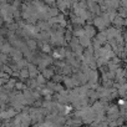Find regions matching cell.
Instances as JSON below:
<instances>
[{
  "instance_id": "obj_13",
  "label": "cell",
  "mask_w": 127,
  "mask_h": 127,
  "mask_svg": "<svg viewBox=\"0 0 127 127\" xmlns=\"http://www.w3.org/2000/svg\"><path fill=\"white\" fill-rule=\"evenodd\" d=\"M62 79H64L62 75H54L52 76V80L56 81V82H62Z\"/></svg>"
},
{
  "instance_id": "obj_8",
  "label": "cell",
  "mask_w": 127,
  "mask_h": 127,
  "mask_svg": "<svg viewBox=\"0 0 127 127\" xmlns=\"http://www.w3.org/2000/svg\"><path fill=\"white\" fill-rule=\"evenodd\" d=\"M56 20H57V24H59V25H61V26H64V28H65V26L67 25L66 16H65V14H64V13L59 14V15L56 16Z\"/></svg>"
},
{
  "instance_id": "obj_14",
  "label": "cell",
  "mask_w": 127,
  "mask_h": 127,
  "mask_svg": "<svg viewBox=\"0 0 127 127\" xmlns=\"http://www.w3.org/2000/svg\"><path fill=\"white\" fill-rule=\"evenodd\" d=\"M42 51H45V52H50V51H51V47H50V45H47V44L42 45Z\"/></svg>"
},
{
  "instance_id": "obj_11",
  "label": "cell",
  "mask_w": 127,
  "mask_h": 127,
  "mask_svg": "<svg viewBox=\"0 0 127 127\" xmlns=\"http://www.w3.org/2000/svg\"><path fill=\"white\" fill-rule=\"evenodd\" d=\"M107 6L108 8H113V9H118L121 6V0H111Z\"/></svg>"
},
{
  "instance_id": "obj_3",
  "label": "cell",
  "mask_w": 127,
  "mask_h": 127,
  "mask_svg": "<svg viewBox=\"0 0 127 127\" xmlns=\"http://www.w3.org/2000/svg\"><path fill=\"white\" fill-rule=\"evenodd\" d=\"M87 77H89V81L90 82H98L100 80V74H98V70L97 69H91L87 74Z\"/></svg>"
},
{
  "instance_id": "obj_9",
  "label": "cell",
  "mask_w": 127,
  "mask_h": 127,
  "mask_svg": "<svg viewBox=\"0 0 127 127\" xmlns=\"http://www.w3.org/2000/svg\"><path fill=\"white\" fill-rule=\"evenodd\" d=\"M120 66H121L120 64H115V62L111 61V60L107 62V70H108V71H112V72H116V70H117Z\"/></svg>"
},
{
  "instance_id": "obj_2",
  "label": "cell",
  "mask_w": 127,
  "mask_h": 127,
  "mask_svg": "<svg viewBox=\"0 0 127 127\" xmlns=\"http://www.w3.org/2000/svg\"><path fill=\"white\" fill-rule=\"evenodd\" d=\"M84 30H85V34L87 35V36H90L91 39H94L95 36H96V26L94 25V24H87V25H85L84 26Z\"/></svg>"
},
{
  "instance_id": "obj_16",
  "label": "cell",
  "mask_w": 127,
  "mask_h": 127,
  "mask_svg": "<svg viewBox=\"0 0 127 127\" xmlns=\"http://www.w3.org/2000/svg\"><path fill=\"white\" fill-rule=\"evenodd\" d=\"M37 81H39V84H45L46 79H45L44 76H39V77H37Z\"/></svg>"
},
{
  "instance_id": "obj_6",
  "label": "cell",
  "mask_w": 127,
  "mask_h": 127,
  "mask_svg": "<svg viewBox=\"0 0 127 127\" xmlns=\"http://www.w3.org/2000/svg\"><path fill=\"white\" fill-rule=\"evenodd\" d=\"M95 39H96L97 41H100L102 45H103V44H106V42H107V40H108V39H107V35H106V31H105V30H100V31L96 34Z\"/></svg>"
},
{
  "instance_id": "obj_15",
  "label": "cell",
  "mask_w": 127,
  "mask_h": 127,
  "mask_svg": "<svg viewBox=\"0 0 127 127\" xmlns=\"http://www.w3.org/2000/svg\"><path fill=\"white\" fill-rule=\"evenodd\" d=\"M126 101H127L126 98H120L118 102H117V105H118V106H123V105L126 103Z\"/></svg>"
},
{
  "instance_id": "obj_17",
  "label": "cell",
  "mask_w": 127,
  "mask_h": 127,
  "mask_svg": "<svg viewBox=\"0 0 127 127\" xmlns=\"http://www.w3.org/2000/svg\"><path fill=\"white\" fill-rule=\"evenodd\" d=\"M44 1H46L47 4H55V3H56V0H44Z\"/></svg>"
},
{
  "instance_id": "obj_5",
  "label": "cell",
  "mask_w": 127,
  "mask_h": 127,
  "mask_svg": "<svg viewBox=\"0 0 127 127\" xmlns=\"http://www.w3.org/2000/svg\"><path fill=\"white\" fill-rule=\"evenodd\" d=\"M79 42H80L84 47H87V46H90V45L92 44V39H91L90 36H87L86 34H84V35L79 36Z\"/></svg>"
},
{
  "instance_id": "obj_10",
  "label": "cell",
  "mask_w": 127,
  "mask_h": 127,
  "mask_svg": "<svg viewBox=\"0 0 127 127\" xmlns=\"http://www.w3.org/2000/svg\"><path fill=\"white\" fill-rule=\"evenodd\" d=\"M55 75V69H44V71H42V76L45 77V79H51L52 76Z\"/></svg>"
},
{
  "instance_id": "obj_7",
  "label": "cell",
  "mask_w": 127,
  "mask_h": 127,
  "mask_svg": "<svg viewBox=\"0 0 127 127\" xmlns=\"http://www.w3.org/2000/svg\"><path fill=\"white\" fill-rule=\"evenodd\" d=\"M112 25L113 26H116V28H118V29H121V28H125L123 26V18L122 16H120L118 14L115 16V19L112 20Z\"/></svg>"
},
{
  "instance_id": "obj_1",
  "label": "cell",
  "mask_w": 127,
  "mask_h": 127,
  "mask_svg": "<svg viewBox=\"0 0 127 127\" xmlns=\"http://www.w3.org/2000/svg\"><path fill=\"white\" fill-rule=\"evenodd\" d=\"M105 31H106V35H107V39H108V40H110V39H115L118 34L122 32L121 29H118V28H116V26H113V25H112V26L110 25Z\"/></svg>"
},
{
  "instance_id": "obj_4",
  "label": "cell",
  "mask_w": 127,
  "mask_h": 127,
  "mask_svg": "<svg viewBox=\"0 0 127 127\" xmlns=\"http://www.w3.org/2000/svg\"><path fill=\"white\" fill-rule=\"evenodd\" d=\"M70 21H71L75 26H84V25H85V23H86V20H85L84 18L77 16V15H75V14H72V15H71Z\"/></svg>"
},
{
  "instance_id": "obj_12",
  "label": "cell",
  "mask_w": 127,
  "mask_h": 127,
  "mask_svg": "<svg viewBox=\"0 0 127 127\" xmlns=\"http://www.w3.org/2000/svg\"><path fill=\"white\" fill-rule=\"evenodd\" d=\"M60 14V10L57 9V6L55 8H49V15L50 16H57Z\"/></svg>"
}]
</instances>
